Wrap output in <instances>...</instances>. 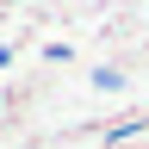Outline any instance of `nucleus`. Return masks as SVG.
I'll list each match as a JSON object with an SVG mask.
<instances>
[]
</instances>
